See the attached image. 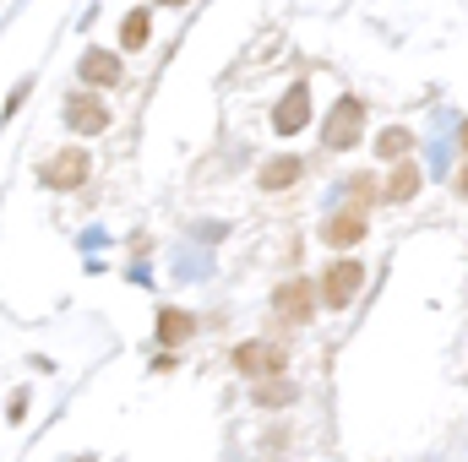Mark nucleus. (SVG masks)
<instances>
[{"label":"nucleus","mask_w":468,"mask_h":462,"mask_svg":"<svg viewBox=\"0 0 468 462\" xmlns=\"http://www.w3.org/2000/svg\"><path fill=\"white\" fill-rule=\"evenodd\" d=\"M359 131H365V104H359V99H338L333 115H327V131H322L327 147H333V152H349L354 142H359Z\"/></svg>","instance_id":"f257e3e1"},{"label":"nucleus","mask_w":468,"mask_h":462,"mask_svg":"<svg viewBox=\"0 0 468 462\" xmlns=\"http://www.w3.org/2000/svg\"><path fill=\"white\" fill-rule=\"evenodd\" d=\"M234 370H245V375H283L289 370V348L245 343V348H234Z\"/></svg>","instance_id":"f03ea898"},{"label":"nucleus","mask_w":468,"mask_h":462,"mask_svg":"<svg viewBox=\"0 0 468 462\" xmlns=\"http://www.w3.org/2000/svg\"><path fill=\"white\" fill-rule=\"evenodd\" d=\"M359 283H365V267H359V261H333V272H327V283H322L327 310H344V305H354Z\"/></svg>","instance_id":"7ed1b4c3"},{"label":"nucleus","mask_w":468,"mask_h":462,"mask_svg":"<svg viewBox=\"0 0 468 462\" xmlns=\"http://www.w3.org/2000/svg\"><path fill=\"white\" fill-rule=\"evenodd\" d=\"M311 299H316V294H311L305 278H294V283H283V289L272 294V305H278V316H283L289 327H305V321H311V310H316Z\"/></svg>","instance_id":"20e7f679"},{"label":"nucleus","mask_w":468,"mask_h":462,"mask_svg":"<svg viewBox=\"0 0 468 462\" xmlns=\"http://www.w3.org/2000/svg\"><path fill=\"white\" fill-rule=\"evenodd\" d=\"M66 120H71V131H82V136H99V131L110 125V110H104L93 93H71V99H66Z\"/></svg>","instance_id":"39448f33"},{"label":"nucleus","mask_w":468,"mask_h":462,"mask_svg":"<svg viewBox=\"0 0 468 462\" xmlns=\"http://www.w3.org/2000/svg\"><path fill=\"white\" fill-rule=\"evenodd\" d=\"M365 234H370V224H365V213H359V207H344V213H333V218L322 224V239H327V245H338V250L359 245Z\"/></svg>","instance_id":"423d86ee"},{"label":"nucleus","mask_w":468,"mask_h":462,"mask_svg":"<svg viewBox=\"0 0 468 462\" xmlns=\"http://www.w3.org/2000/svg\"><path fill=\"white\" fill-rule=\"evenodd\" d=\"M305 120H311V88H289L278 99V110H272V125L283 136H294V131H305Z\"/></svg>","instance_id":"0eeeda50"},{"label":"nucleus","mask_w":468,"mask_h":462,"mask_svg":"<svg viewBox=\"0 0 468 462\" xmlns=\"http://www.w3.org/2000/svg\"><path fill=\"white\" fill-rule=\"evenodd\" d=\"M88 180V152H60V158H49V169H44V185L49 191H71V185H82Z\"/></svg>","instance_id":"6e6552de"},{"label":"nucleus","mask_w":468,"mask_h":462,"mask_svg":"<svg viewBox=\"0 0 468 462\" xmlns=\"http://www.w3.org/2000/svg\"><path fill=\"white\" fill-rule=\"evenodd\" d=\"M120 77H125V71H120V60L110 49H88V55H82V82H88V88H120Z\"/></svg>","instance_id":"1a4fd4ad"},{"label":"nucleus","mask_w":468,"mask_h":462,"mask_svg":"<svg viewBox=\"0 0 468 462\" xmlns=\"http://www.w3.org/2000/svg\"><path fill=\"white\" fill-rule=\"evenodd\" d=\"M420 180H425V174H420V163H398V169H392V180L381 185V196H387V202H409V196L420 191Z\"/></svg>","instance_id":"9d476101"},{"label":"nucleus","mask_w":468,"mask_h":462,"mask_svg":"<svg viewBox=\"0 0 468 462\" xmlns=\"http://www.w3.org/2000/svg\"><path fill=\"white\" fill-rule=\"evenodd\" d=\"M191 332H197V321H191L186 310H158V343H164V348L186 343Z\"/></svg>","instance_id":"9b49d317"},{"label":"nucleus","mask_w":468,"mask_h":462,"mask_svg":"<svg viewBox=\"0 0 468 462\" xmlns=\"http://www.w3.org/2000/svg\"><path fill=\"white\" fill-rule=\"evenodd\" d=\"M305 169H300V158H272L267 169H261V191H283V185H294Z\"/></svg>","instance_id":"f8f14e48"},{"label":"nucleus","mask_w":468,"mask_h":462,"mask_svg":"<svg viewBox=\"0 0 468 462\" xmlns=\"http://www.w3.org/2000/svg\"><path fill=\"white\" fill-rule=\"evenodd\" d=\"M256 403H261V408H283V403H294V381H283V375H261Z\"/></svg>","instance_id":"ddd939ff"},{"label":"nucleus","mask_w":468,"mask_h":462,"mask_svg":"<svg viewBox=\"0 0 468 462\" xmlns=\"http://www.w3.org/2000/svg\"><path fill=\"white\" fill-rule=\"evenodd\" d=\"M120 44H125V49H142V44H147V11H131V16L120 22Z\"/></svg>","instance_id":"4468645a"},{"label":"nucleus","mask_w":468,"mask_h":462,"mask_svg":"<svg viewBox=\"0 0 468 462\" xmlns=\"http://www.w3.org/2000/svg\"><path fill=\"white\" fill-rule=\"evenodd\" d=\"M409 147H414V131H381V136H376V152H381V158H403Z\"/></svg>","instance_id":"2eb2a0df"},{"label":"nucleus","mask_w":468,"mask_h":462,"mask_svg":"<svg viewBox=\"0 0 468 462\" xmlns=\"http://www.w3.org/2000/svg\"><path fill=\"white\" fill-rule=\"evenodd\" d=\"M349 202L359 207V213L376 202V180H370V174H354V180H349Z\"/></svg>","instance_id":"dca6fc26"},{"label":"nucleus","mask_w":468,"mask_h":462,"mask_svg":"<svg viewBox=\"0 0 468 462\" xmlns=\"http://www.w3.org/2000/svg\"><path fill=\"white\" fill-rule=\"evenodd\" d=\"M458 196H468V163H463V174H458Z\"/></svg>","instance_id":"f3484780"},{"label":"nucleus","mask_w":468,"mask_h":462,"mask_svg":"<svg viewBox=\"0 0 468 462\" xmlns=\"http://www.w3.org/2000/svg\"><path fill=\"white\" fill-rule=\"evenodd\" d=\"M158 5H186V0H158Z\"/></svg>","instance_id":"a211bd4d"},{"label":"nucleus","mask_w":468,"mask_h":462,"mask_svg":"<svg viewBox=\"0 0 468 462\" xmlns=\"http://www.w3.org/2000/svg\"><path fill=\"white\" fill-rule=\"evenodd\" d=\"M463 136H468V125H463Z\"/></svg>","instance_id":"6ab92c4d"}]
</instances>
